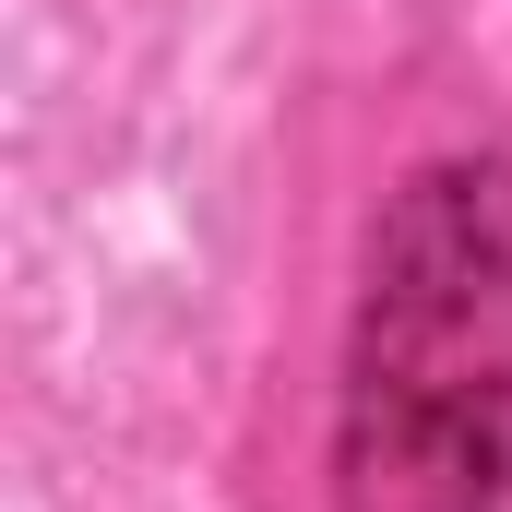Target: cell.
Segmentation results:
<instances>
[{"mask_svg":"<svg viewBox=\"0 0 512 512\" xmlns=\"http://www.w3.org/2000/svg\"><path fill=\"white\" fill-rule=\"evenodd\" d=\"M334 512H512V155H417L370 215L346 370H334Z\"/></svg>","mask_w":512,"mask_h":512,"instance_id":"obj_1","label":"cell"}]
</instances>
